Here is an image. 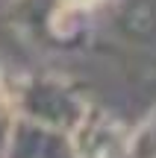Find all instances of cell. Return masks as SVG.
<instances>
[{"mask_svg": "<svg viewBox=\"0 0 156 158\" xmlns=\"http://www.w3.org/2000/svg\"><path fill=\"white\" fill-rule=\"evenodd\" d=\"M91 3H97V0H62L65 9H88Z\"/></svg>", "mask_w": 156, "mask_h": 158, "instance_id": "6da1fadb", "label": "cell"}]
</instances>
